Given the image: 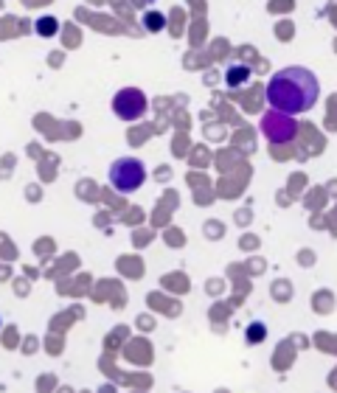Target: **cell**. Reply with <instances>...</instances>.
Returning a JSON list of instances; mask_svg holds the SVG:
<instances>
[{"label":"cell","instance_id":"cell-1","mask_svg":"<svg viewBox=\"0 0 337 393\" xmlns=\"http://www.w3.org/2000/svg\"><path fill=\"white\" fill-rule=\"evenodd\" d=\"M318 96H321L318 76L301 65L281 68L267 81V101L273 104V110L292 115V118L301 113H309L315 107Z\"/></svg>","mask_w":337,"mask_h":393},{"label":"cell","instance_id":"cell-2","mask_svg":"<svg viewBox=\"0 0 337 393\" xmlns=\"http://www.w3.org/2000/svg\"><path fill=\"white\" fill-rule=\"evenodd\" d=\"M107 180L118 194H132L147 183V166L138 157H118V160H113Z\"/></svg>","mask_w":337,"mask_h":393},{"label":"cell","instance_id":"cell-3","mask_svg":"<svg viewBox=\"0 0 337 393\" xmlns=\"http://www.w3.org/2000/svg\"><path fill=\"white\" fill-rule=\"evenodd\" d=\"M147 93L141 87H121L113 96V113L118 121H138L147 115Z\"/></svg>","mask_w":337,"mask_h":393},{"label":"cell","instance_id":"cell-4","mask_svg":"<svg viewBox=\"0 0 337 393\" xmlns=\"http://www.w3.org/2000/svg\"><path fill=\"white\" fill-rule=\"evenodd\" d=\"M261 132L270 144H290L298 135V121L278 110H267L261 115Z\"/></svg>","mask_w":337,"mask_h":393},{"label":"cell","instance_id":"cell-5","mask_svg":"<svg viewBox=\"0 0 337 393\" xmlns=\"http://www.w3.org/2000/svg\"><path fill=\"white\" fill-rule=\"evenodd\" d=\"M251 76H253V71L248 68V65H231L228 71H225V84L228 87H245L248 81H251Z\"/></svg>","mask_w":337,"mask_h":393},{"label":"cell","instance_id":"cell-6","mask_svg":"<svg viewBox=\"0 0 337 393\" xmlns=\"http://www.w3.org/2000/svg\"><path fill=\"white\" fill-rule=\"evenodd\" d=\"M34 31L40 34V37H54V34H59V20L54 17V14H42V17H37V23H34Z\"/></svg>","mask_w":337,"mask_h":393},{"label":"cell","instance_id":"cell-7","mask_svg":"<svg viewBox=\"0 0 337 393\" xmlns=\"http://www.w3.org/2000/svg\"><path fill=\"white\" fill-rule=\"evenodd\" d=\"M141 23H144V28H147L149 34H158V31L166 28V17H164V11H147V14L141 17Z\"/></svg>","mask_w":337,"mask_h":393},{"label":"cell","instance_id":"cell-8","mask_svg":"<svg viewBox=\"0 0 337 393\" xmlns=\"http://www.w3.org/2000/svg\"><path fill=\"white\" fill-rule=\"evenodd\" d=\"M245 340H248L251 346H256V343H264V340H267V326H264L261 320H253L251 326L245 329Z\"/></svg>","mask_w":337,"mask_h":393}]
</instances>
